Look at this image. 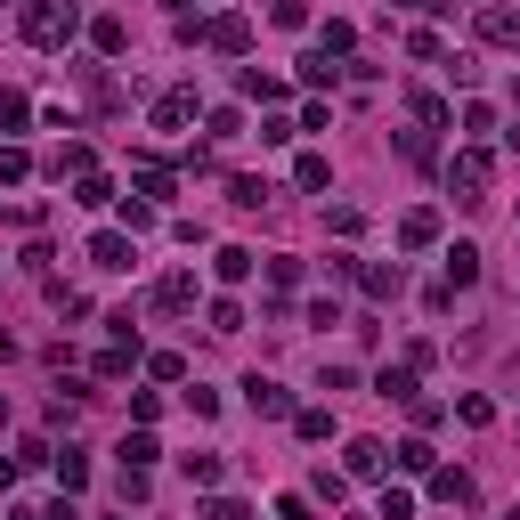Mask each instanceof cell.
Returning <instances> with one entry per match:
<instances>
[{
	"label": "cell",
	"mask_w": 520,
	"mask_h": 520,
	"mask_svg": "<svg viewBox=\"0 0 520 520\" xmlns=\"http://www.w3.org/2000/svg\"><path fill=\"white\" fill-rule=\"evenodd\" d=\"M269 285H277V293H293V285H301V260H285V252H277V260H269Z\"/></svg>",
	"instance_id": "41"
},
{
	"label": "cell",
	"mask_w": 520,
	"mask_h": 520,
	"mask_svg": "<svg viewBox=\"0 0 520 520\" xmlns=\"http://www.w3.org/2000/svg\"><path fill=\"white\" fill-rule=\"evenodd\" d=\"M49 472L65 480V496H74V488H90V455H82V447H65V455H57V464H49Z\"/></svg>",
	"instance_id": "20"
},
{
	"label": "cell",
	"mask_w": 520,
	"mask_h": 520,
	"mask_svg": "<svg viewBox=\"0 0 520 520\" xmlns=\"http://www.w3.org/2000/svg\"><path fill=\"white\" fill-rule=\"evenodd\" d=\"M374 399H399V407H415V366H382V374H374Z\"/></svg>",
	"instance_id": "12"
},
{
	"label": "cell",
	"mask_w": 520,
	"mask_h": 520,
	"mask_svg": "<svg viewBox=\"0 0 520 520\" xmlns=\"http://www.w3.org/2000/svg\"><path fill=\"white\" fill-rule=\"evenodd\" d=\"M74 204H82V212L114 204V179H106V171H82V179H74Z\"/></svg>",
	"instance_id": "18"
},
{
	"label": "cell",
	"mask_w": 520,
	"mask_h": 520,
	"mask_svg": "<svg viewBox=\"0 0 520 520\" xmlns=\"http://www.w3.org/2000/svg\"><path fill=\"white\" fill-rule=\"evenodd\" d=\"M358 285H366L374 301H399V293H407V269H399V260H390V269L374 260V269H358Z\"/></svg>",
	"instance_id": "11"
},
{
	"label": "cell",
	"mask_w": 520,
	"mask_h": 520,
	"mask_svg": "<svg viewBox=\"0 0 520 520\" xmlns=\"http://www.w3.org/2000/svg\"><path fill=\"white\" fill-rule=\"evenodd\" d=\"M195 122V90H163L155 98V130H187Z\"/></svg>",
	"instance_id": "9"
},
{
	"label": "cell",
	"mask_w": 520,
	"mask_h": 520,
	"mask_svg": "<svg viewBox=\"0 0 520 520\" xmlns=\"http://www.w3.org/2000/svg\"><path fill=\"white\" fill-rule=\"evenodd\" d=\"M504 520H520V504H512V512H504Z\"/></svg>",
	"instance_id": "48"
},
{
	"label": "cell",
	"mask_w": 520,
	"mask_h": 520,
	"mask_svg": "<svg viewBox=\"0 0 520 520\" xmlns=\"http://www.w3.org/2000/svg\"><path fill=\"white\" fill-rule=\"evenodd\" d=\"M179 472H187L195 488H220V472H228V464H220V455H179Z\"/></svg>",
	"instance_id": "25"
},
{
	"label": "cell",
	"mask_w": 520,
	"mask_h": 520,
	"mask_svg": "<svg viewBox=\"0 0 520 520\" xmlns=\"http://www.w3.org/2000/svg\"><path fill=\"white\" fill-rule=\"evenodd\" d=\"M399 244H407V252H423V244H439V212H431V204H415V212L399 220Z\"/></svg>",
	"instance_id": "10"
},
{
	"label": "cell",
	"mask_w": 520,
	"mask_h": 520,
	"mask_svg": "<svg viewBox=\"0 0 520 520\" xmlns=\"http://www.w3.org/2000/svg\"><path fill=\"white\" fill-rule=\"evenodd\" d=\"M212 334H244V309L236 301H212Z\"/></svg>",
	"instance_id": "42"
},
{
	"label": "cell",
	"mask_w": 520,
	"mask_h": 520,
	"mask_svg": "<svg viewBox=\"0 0 520 520\" xmlns=\"http://www.w3.org/2000/svg\"><path fill=\"white\" fill-rule=\"evenodd\" d=\"M301 82H309V90H334V82H342V65H334V57H317V49H309V57H301Z\"/></svg>",
	"instance_id": "24"
},
{
	"label": "cell",
	"mask_w": 520,
	"mask_h": 520,
	"mask_svg": "<svg viewBox=\"0 0 520 520\" xmlns=\"http://www.w3.org/2000/svg\"><path fill=\"white\" fill-rule=\"evenodd\" d=\"M130 366H139V350H130V342H114V350H98V374H106V382H122Z\"/></svg>",
	"instance_id": "30"
},
{
	"label": "cell",
	"mask_w": 520,
	"mask_h": 520,
	"mask_svg": "<svg viewBox=\"0 0 520 520\" xmlns=\"http://www.w3.org/2000/svg\"><path fill=\"white\" fill-rule=\"evenodd\" d=\"M293 431H301L309 447H325V439H334L342 423H334V407H301V415H293Z\"/></svg>",
	"instance_id": "17"
},
{
	"label": "cell",
	"mask_w": 520,
	"mask_h": 520,
	"mask_svg": "<svg viewBox=\"0 0 520 520\" xmlns=\"http://www.w3.org/2000/svg\"><path fill=\"white\" fill-rule=\"evenodd\" d=\"M325 228H334V236H358V228H366V212H358V204H334V212H325Z\"/></svg>",
	"instance_id": "38"
},
{
	"label": "cell",
	"mask_w": 520,
	"mask_h": 520,
	"mask_svg": "<svg viewBox=\"0 0 520 520\" xmlns=\"http://www.w3.org/2000/svg\"><path fill=\"white\" fill-rule=\"evenodd\" d=\"M155 309H195V269H171L155 285Z\"/></svg>",
	"instance_id": "13"
},
{
	"label": "cell",
	"mask_w": 520,
	"mask_h": 520,
	"mask_svg": "<svg viewBox=\"0 0 520 520\" xmlns=\"http://www.w3.org/2000/svg\"><path fill=\"white\" fill-rule=\"evenodd\" d=\"M49 171H57V179H65V171H74V179H82V171H98V155H90V139H65V147L49 155Z\"/></svg>",
	"instance_id": "16"
},
{
	"label": "cell",
	"mask_w": 520,
	"mask_h": 520,
	"mask_svg": "<svg viewBox=\"0 0 520 520\" xmlns=\"http://www.w3.org/2000/svg\"><path fill=\"white\" fill-rule=\"evenodd\" d=\"M512 98H520V82H512Z\"/></svg>",
	"instance_id": "49"
},
{
	"label": "cell",
	"mask_w": 520,
	"mask_h": 520,
	"mask_svg": "<svg viewBox=\"0 0 520 520\" xmlns=\"http://www.w3.org/2000/svg\"><path fill=\"white\" fill-rule=\"evenodd\" d=\"M204 49L244 57V49H252V17H236V9H228V17H204Z\"/></svg>",
	"instance_id": "3"
},
{
	"label": "cell",
	"mask_w": 520,
	"mask_h": 520,
	"mask_svg": "<svg viewBox=\"0 0 520 520\" xmlns=\"http://www.w3.org/2000/svg\"><path fill=\"white\" fill-rule=\"evenodd\" d=\"M33 122V98L25 90H0V130H25Z\"/></svg>",
	"instance_id": "28"
},
{
	"label": "cell",
	"mask_w": 520,
	"mask_h": 520,
	"mask_svg": "<svg viewBox=\"0 0 520 520\" xmlns=\"http://www.w3.org/2000/svg\"><path fill=\"white\" fill-rule=\"evenodd\" d=\"M342 472H350V480H382V472H390V447H382V439H350V447H342Z\"/></svg>",
	"instance_id": "4"
},
{
	"label": "cell",
	"mask_w": 520,
	"mask_h": 520,
	"mask_svg": "<svg viewBox=\"0 0 520 520\" xmlns=\"http://www.w3.org/2000/svg\"><path fill=\"white\" fill-rule=\"evenodd\" d=\"M204 520H252V512H244L236 496H212V504H204Z\"/></svg>",
	"instance_id": "43"
},
{
	"label": "cell",
	"mask_w": 520,
	"mask_h": 520,
	"mask_svg": "<svg viewBox=\"0 0 520 520\" xmlns=\"http://www.w3.org/2000/svg\"><path fill=\"white\" fill-rule=\"evenodd\" d=\"M155 455H163V447H155V431H122V464H130V472H147Z\"/></svg>",
	"instance_id": "21"
},
{
	"label": "cell",
	"mask_w": 520,
	"mask_h": 520,
	"mask_svg": "<svg viewBox=\"0 0 520 520\" xmlns=\"http://www.w3.org/2000/svg\"><path fill=\"white\" fill-rule=\"evenodd\" d=\"M244 407H252V415H301V407H293V390L269 382V374H252V382H244Z\"/></svg>",
	"instance_id": "5"
},
{
	"label": "cell",
	"mask_w": 520,
	"mask_h": 520,
	"mask_svg": "<svg viewBox=\"0 0 520 520\" xmlns=\"http://www.w3.org/2000/svg\"><path fill=\"white\" fill-rule=\"evenodd\" d=\"M399 155H407V163H423V171L439 163V147H431V130H399Z\"/></svg>",
	"instance_id": "29"
},
{
	"label": "cell",
	"mask_w": 520,
	"mask_h": 520,
	"mask_svg": "<svg viewBox=\"0 0 520 520\" xmlns=\"http://www.w3.org/2000/svg\"><path fill=\"white\" fill-rule=\"evenodd\" d=\"M9 480H17V455H0V488H9Z\"/></svg>",
	"instance_id": "45"
},
{
	"label": "cell",
	"mask_w": 520,
	"mask_h": 520,
	"mask_svg": "<svg viewBox=\"0 0 520 520\" xmlns=\"http://www.w3.org/2000/svg\"><path fill=\"white\" fill-rule=\"evenodd\" d=\"M480 41H496V49H520V17H512V9H480Z\"/></svg>",
	"instance_id": "14"
},
{
	"label": "cell",
	"mask_w": 520,
	"mask_h": 520,
	"mask_svg": "<svg viewBox=\"0 0 520 520\" xmlns=\"http://www.w3.org/2000/svg\"><path fill=\"white\" fill-rule=\"evenodd\" d=\"M455 415H464V423H472V431H480V423H496V407H488V399H480V390H464V399H455Z\"/></svg>",
	"instance_id": "37"
},
{
	"label": "cell",
	"mask_w": 520,
	"mask_h": 520,
	"mask_svg": "<svg viewBox=\"0 0 520 520\" xmlns=\"http://www.w3.org/2000/svg\"><path fill=\"white\" fill-rule=\"evenodd\" d=\"M204 130H212V139H244V114H236V106H212Z\"/></svg>",
	"instance_id": "32"
},
{
	"label": "cell",
	"mask_w": 520,
	"mask_h": 520,
	"mask_svg": "<svg viewBox=\"0 0 520 520\" xmlns=\"http://www.w3.org/2000/svg\"><path fill=\"white\" fill-rule=\"evenodd\" d=\"M212 277H220V285H244V277H252V252H244V244H220V252H212Z\"/></svg>",
	"instance_id": "15"
},
{
	"label": "cell",
	"mask_w": 520,
	"mask_h": 520,
	"mask_svg": "<svg viewBox=\"0 0 520 520\" xmlns=\"http://www.w3.org/2000/svg\"><path fill=\"white\" fill-rule=\"evenodd\" d=\"M415 122H423V130H447L455 114H447V98H431V90H423V98H415Z\"/></svg>",
	"instance_id": "34"
},
{
	"label": "cell",
	"mask_w": 520,
	"mask_h": 520,
	"mask_svg": "<svg viewBox=\"0 0 520 520\" xmlns=\"http://www.w3.org/2000/svg\"><path fill=\"white\" fill-rule=\"evenodd\" d=\"M293 179H301L309 195H325V187H334V163H325V155H301V163H293Z\"/></svg>",
	"instance_id": "23"
},
{
	"label": "cell",
	"mask_w": 520,
	"mask_h": 520,
	"mask_svg": "<svg viewBox=\"0 0 520 520\" xmlns=\"http://www.w3.org/2000/svg\"><path fill=\"white\" fill-rule=\"evenodd\" d=\"M228 204H244V212H260V204H269V179H228Z\"/></svg>",
	"instance_id": "31"
},
{
	"label": "cell",
	"mask_w": 520,
	"mask_h": 520,
	"mask_svg": "<svg viewBox=\"0 0 520 520\" xmlns=\"http://www.w3.org/2000/svg\"><path fill=\"white\" fill-rule=\"evenodd\" d=\"M9 520H41V512H33V504H17V512H9Z\"/></svg>",
	"instance_id": "47"
},
{
	"label": "cell",
	"mask_w": 520,
	"mask_h": 520,
	"mask_svg": "<svg viewBox=\"0 0 520 520\" xmlns=\"http://www.w3.org/2000/svg\"><path fill=\"white\" fill-rule=\"evenodd\" d=\"M90 260H98V269H130L139 252H130V236H122V228H98V236H90Z\"/></svg>",
	"instance_id": "7"
},
{
	"label": "cell",
	"mask_w": 520,
	"mask_h": 520,
	"mask_svg": "<svg viewBox=\"0 0 520 520\" xmlns=\"http://www.w3.org/2000/svg\"><path fill=\"white\" fill-rule=\"evenodd\" d=\"M122 520H130V512H122Z\"/></svg>",
	"instance_id": "50"
},
{
	"label": "cell",
	"mask_w": 520,
	"mask_h": 520,
	"mask_svg": "<svg viewBox=\"0 0 520 520\" xmlns=\"http://www.w3.org/2000/svg\"><path fill=\"white\" fill-rule=\"evenodd\" d=\"M447 293H464V285H480V244H447V277H439Z\"/></svg>",
	"instance_id": "6"
},
{
	"label": "cell",
	"mask_w": 520,
	"mask_h": 520,
	"mask_svg": "<svg viewBox=\"0 0 520 520\" xmlns=\"http://www.w3.org/2000/svg\"><path fill=\"white\" fill-rule=\"evenodd\" d=\"M155 415H163V399H155V390H130V423H139V431H147Z\"/></svg>",
	"instance_id": "40"
},
{
	"label": "cell",
	"mask_w": 520,
	"mask_h": 520,
	"mask_svg": "<svg viewBox=\"0 0 520 520\" xmlns=\"http://www.w3.org/2000/svg\"><path fill=\"white\" fill-rule=\"evenodd\" d=\"M488 179H496V155H488V147H464V155L447 163V187L464 195V204H480V195H488Z\"/></svg>",
	"instance_id": "2"
},
{
	"label": "cell",
	"mask_w": 520,
	"mask_h": 520,
	"mask_svg": "<svg viewBox=\"0 0 520 520\" xmlns=\"http://www.w3.org/2000/svg\"><path fill=\"white\" fill-rule=\"evenodd\" d=\"M41 520H82V504H74V496H65V504H49Z\"/></svg>",
	"instance_id": "44"
},
{
	"label": "cell",
	"mask_w": 520,
	"mask_h": 520,
	"mask_svg": "<svg viewBox=\"0 0 520 520\" xmlns=\"http://www.w3.org/2000/svg\"><path fill=\"white\" fill-rule=\"evenodd\" d=\"M390 464H399V472H431V439H399V447H390Z\"/></svg>",
	"instance_id": "26"
},
{
	"label": "cell",
	"mask_w": 520,
	"mask_h": 520,
	"mask_svg": "<svg viewBox=\"0 0 520 520\" xmlns=\"http://www.w3.org/2000/svg\"><path fill=\"white\" fill-rule=\"evenodd\" d=\"M25 171H33V155H25V147H0V187H17Z\"/></svg>",
	"instance_id": "35"
},
{
	"label": "cell",
	"mask_w": 520,
	"mask_h": 520,
	"mask_svg": "<svg viewBox=\"0 0 520 520\" xmlns=\"http://www.w3.org/2000/svg\"><path fill=\"white\" fill-rule=\"evenodd\" d=\"M147 374H155V382H179V374H187V358H179V350H155V358H147Z\"/></svg>",
	"instance_id": "39"
},
{
	"label": "cell",
	"mask_w": 520,
	"mask_h": 520,
	"mask_svg": "<svg viewBox=\"0 0 520 520\" xmlns=\"http://www.w3.org/2000/svg\"><path fill=\"white\" fill-rule=\"evenodd\" d=\"M374 520H415V496H407V488H382V504H374Z\"/></svg>",
	"instance_id": "33"
},
{
	"label": "cell",
	"mask_w": 520,
	"mask_h": 520,
	"mask_svg": "<svg viewBox=\"0 0 520 520\" xmlns=\"http://www.w3.org/2000/svg\"><path fill=\"white\" fill-rule=\"evenodd\" d=\"M350 41H358V33H350V25H342V17H334V25H325V33H317V57H342V49H350Z\"/></svg>",
	"instance_id": "36"
},
{
	"label": "cell",
	"mask_w": 520,
	"mask_h": 520,
	"mask_svg": "<svg viewBox=\"0 0 520 520\" xmlns=\"http://www.w3.org/2000/svg\"><path fill=\"white\" fill-rule=\"evenodd\" d=\"M244 98H260V106H277V98H285V82H277V74H260V65H244Z\"/></svg>",
	"instance_id": "27"
},
{
	"label": "cell",
	"mask_w": 520,
	"mask_h": 520,
	"mask_svg": "<svg viewBox=\"0 0 520 520\" xmlns=\"http://www.w3.org/2000/svg\"><path fill=\"white\" fill-rule=\"evenodd\" d=\"M74 33H82V9H74V0H25V41H33V49H65Z\"/></svg>",
	"instance_id": "1"
},
{
	"label": "cell",
	"mask_w": 520,
	"mask_h": 520,
	"mask_svg": "<svg viewBox=\"0 0 520 520\" xmlns=\"http://www.w3.org/2000/svg\"><path fill=\"white\" fill-rule=\"evenodd\" d=\"M122 41H130V25H122V17H90V49H98V57H114Z\"/></svg>",
	"instance_id": "22"
},
{
	"label": "cell",
	"mask_w": 520,
	"mask_h": 520,
	"mask_svg": "<svg viewBox=\"0 0 520 520\" xmlns=\"http://www.w3.org/2000/svg\"><path fill=\"white\" fill-rule=\"evenodd\" d=\"M399 9H447V0H399Z\"/></svg>",
	"instance_id": "46"
},
{
	"label": "cell",
	"mask_w": 520,
	"mask_h": 520,
	"mask_svg": "<svg viewBox=\"0 0 520 520\" xmlns=\"http://www.w3.org/2000/svg\"><path fill=\"white\" fill-rule=\"evenodd\" d=\"M139 195H147V204H171V195H179V179H171V163H155V155H139Z\"/></svg>",
	"instance_id": "8"
},
{
	"label": "cell",
	"mask_w": 520,
	"mask_h": 520,
	"mask_svg": "<svg viewBox=\"0 0 520 520\" xmlns=\"http://www.w3.org/2000/svg\"><path fill=\"white\" fill-rule=\"evenodd\" d=\"M431 496H439V504H455V512H464V504H472L480 488H472L464 472H431Z\"/></svg>",
	"instance_id": "19"
}]
</instances>
